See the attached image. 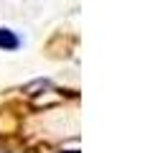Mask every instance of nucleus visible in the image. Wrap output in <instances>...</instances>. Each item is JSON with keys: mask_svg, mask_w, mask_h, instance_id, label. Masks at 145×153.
<instances>
[{"mask_svg": "<svg viewBox=\"0 0 145 153\" xmlns=\"http://www.w3.org/2000/svg\"><path fill=\"white\" fill-rule=\"evenodd\" d=\"M18 46H21V38H18L16 33L10 31V28H0V49H5V51H16Z\"/></svg>", "mask_w": 145, "mask_h": 153, "instance_id": "f257e3e1", "label": "nucleus"}, {"mask_svg": "<svg viewBox=\"0 0 145 153\" xmlns=\"http://www.w3.org/2000/svg\"><path fill=\"white\" fill-rule=\"evenodd\" d=\"M71 153H76V151H71Z\"/></svg>", "mask_w": 145, "mask_h": 153, "instance_id": "f03ea898", "label": "nucleus"}]
</instances>
